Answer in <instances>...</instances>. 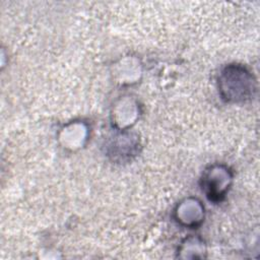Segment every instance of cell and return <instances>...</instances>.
Returning <instances> with one entry per match:
<instances>
[{
    "instance_id": "cell-1",
    "label": "cell",
    "mask_w": 260,
    "mask_h": 260,
    "mask_svg": "<svg viewBox=\"0 0 260 260\" xmlns=\"http://www.w3.org/2000/svg\"><path fill=\"white\" fill-rule=\"evenodd\" d=\"M218 87L222 99L233 103L250 100L256 90L252 74L239 65H230L221 71Z\"/></svg>"
},
{
    "instance_id": "cell-2",
    "label": "cell",
    "mask_w": 260,
    "mask_h": 260,
    "mask_svg": "<svg viewBox=\"0 0 260 260\" xmlns=\"http://www.w3.org/2000/svg\"><path fill=\"white\" fill-rule=\"evenodd\" d=\"M232 177L226 169L220 166L210 167L202 178V190L212 201H219L229 190Z\"/></svg>"
}]
</instances>
